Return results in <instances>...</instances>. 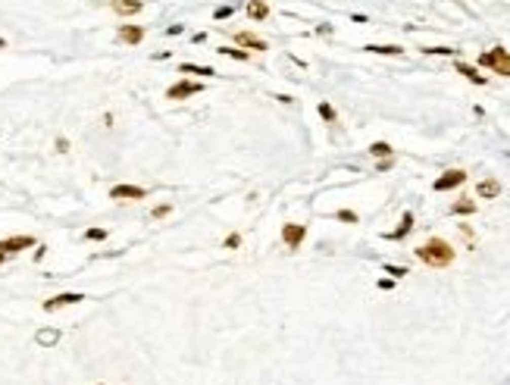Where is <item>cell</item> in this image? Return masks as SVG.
<instances>
[{"label": "cell", "instance_id": "6da1fadb", "mask_svg": "<svg viewBox=\"0 0 510 385\" xmlns=\"http://www.w3.org/2000/svg\"><path fill=\"white\" fill-rule=\"evenodd\" d=\"M413 254H416L420 263H426L432 269H445V266L454 263V257H457V251H454L451 241H445V238H429V241H423Z\"/></svg>", "mask_w": 510, "mask_h": 385}, {"label": "cell", "instance_id": "7a4b0ae2", "mask_svg": "<svg viewBox=\"0 0 510 385\" xmlns=\"http://www.w3.org/2000/svg\"><path fill=\"white\" fill-rule=\"evenodd\" d=\"M479 66L491 69V72L501 76V79H510V50H504V47L482 50V53H479Z\"/></svg>", "mask_w": 510, "mask_h": 385}, {"label": "cell", "instance_id": "3957f363", "mask_svg": "<svg viewBox=\"0 0 510 385\" xmlns=\"http://www.w3.org/2000/svg\"><path fill=\"white\" fill-rule=\"evenodd\" d=\"M204 91V85L200 82H191V79H178L175 85L166 88V100H188L191 94H200Z\"/></svg>", "mask_w": 510, "mask_h": 385}, {"label": "cell", "instance_id": "277c9868", "mask_svg": "<svg viewBox=\"0 0 510 385\" xmlns=\"http://www.w3.org/2000/svg\"><path fill=\"white\" fill-rule=\"evenodd\" d=\"M304 238H307V226H301V223H285L282 226V241H285L288 251H298L304 244Z\"/></svg>", "mask_w": 510, "mask_h": 385}, {"label": "cell", "instance_id": "5b68a950", "mask_svg": "<svg viewBox=\"0 0 510 385\" xmlns=\"http://www.w3.org/2000/svg\"><path fill=\"white\" fill-rule=\"evenodd\" d=\"M34 244H38V241H34L31 235H13V238H4V241H0V254L13 257V254H19V251L34 248Z\"/></svg>", "mask_w": 510, "mask_h": 385}, {"label": "cell", "instance_id": "8992f818", "mask_svg": "<svg viewBox=\"0 0 510 385\" xmlns=\"http://www.w3.org/2000/svg\"><path fill=\"white\" fill-rule=\"evenodd\" d=\"M466 182V172L463 169H448V172H442L439 179L432 182V188L435 191H451V188H460Z\"/></svg>", "mask_w": 510, "mask_h": 385}, {"label": "cell", "instance_id": "52a82bcc", "mask_svg": "<svg viewBox=\"0 0 510 385\" xmlns=\"http://www.w3.org/2000/svg\"><path fill=\"white\" fill-rule=\"evenodd\" d=\"M82 301H85L82 291H63V295H53V298H47V301H44V313H53V310H60V307L82 304Z\"/></svg>", "mask_w": 510, "mask_h": 385}, {"label": "cell", "instance_id": "ba28073f", "mask_svg": "<svg viewBox=\"0 0 510 385\" xmlns=\"http://www.w3.org/2000/svg\"><path fill=\"white\" fill-rule=\"evenodd\" d=\"M148 197V188L138 185H113L110 188V200H144Z\"/></svg>", "mask_w": 510, "mask_h": 385}, {"label": "cell", "instance_id": "9c48e42d", "mask_svg": "<svg viewBox=\"0 0 510 385\" xmlns=\"http://www.w3.org/2000/svg\"><path fill=\"white\" fill-rule=\"evenodd\" d=\"M110 10H113L116 16H122V19H129V16H138V13L144 10V0H113Z\"/></svg>", "mask_w": 510, "mask_h": 385}, {"label": "cell", "instance_id": "30bf717a", "mask_svg": "<svg viewBox=\"0 0 510 385\" xmlns=\"http://www.w3.org/2000/svg\"><path fill=\"white\" fill-rule=\"evenodd\" d=\"M144 34H148V28H144V25H119V34H116V38L122 41V44H141L144 41Z\"/></svg>", "mask_w": 510, "mask_h": 385}, {"label": "cell", "instance_id": "8fae6325", "mask_svg": "<svg viewBox=\"0 0 510 385\" xmlns=\"http://www.w3.org/2000/svg\"><path fill=\"white\" fill-rule=\"evenodd\" d=\"M235 44L238 47H244V50H269V44L263 41V38H257V34H250V31H235Z\"/></svg>", "mask_w": 510, "mask_h": 385}, {"label": "cell", "instance_id": "7c38bea8", "mask_svg": "<svg viewBox=\"0 0 510 385\" xmlns=\"http://www.w3.org/2000/svg\"><path fill=\"white\" fill-rule=\"evenodd\" d=\"M244 13H247L250 22H263V19H269V4L266 0H247Z\"/></svg>", "mask_w": 510, "mask_h": 385}, {"label": "cell", "instance_id": "4fadbf2b", "mask_svg": "<svg viewBox=\"0 0 510 385\" xmlns=\"http://www.w3.org/2000/svg\"><path fill=\"white\" fill-rule=\"evenodd\" d=\"M410 229H413V213L407 210L404 216H400L397 229H394V232H385V238H388V241H400V238H407V235H410Z\"/></svg>", "mask_w": 510, "mask_h": 385}, {"label": "cell", "instance_id": "5bb4252c", "mask_svg": "<svg viewBox=\"0 0 510 385\" xmlns=\"http://www.w3.org/2000/svg\"><path fill=\"white\" fill-rule=\"evenodd\" d=\"M454 69H457L466 82H472V85H488V79H485V76H479V69H476V66H469V63H463V60L454 63Z\"/></svg>", "mask_w": 510, "mask_h": 385}, {"label": "cell", "instance_id": "9a60e30c", "mask_svg": "<svg viewBox=\"0 0 510 385\" xmlns=\"http://www.w3.org/2000/svg\"><path fill=\"white\" fill-rule=\"evenodd\" d=\"M363 50H367V53H379V57H400V53H404L400 44H367Z\"/></svg>", "mask_w": 510, "mask_h": 385}, {"label": "cell", "instance_id": "2e32d148", "mask_svg": "<svg viewBox=\"0 0 510 385\" xmlns=\"http://www.w3.org/2000/svg\"><path fill=\"white\" fill-rule=\"evenodd\" d=\"M476 194L485 197V200L498 197V194H501V182H498V179H485V182H479V185H476Z\"/></svg>", "mask_w": 510, "mask_h": 385}, {"label": "cell", "instance_id": "e0dca14e", "mask_svg": "<svg viewBox=\"0 0 510 385\" xmlns=\"http://www.w3.org/2000/svg\"><path fill=\"white\" fill-rule=\"evenodd\" d=\"M178 72H181V76H204V79L216 76V69H210V66H197V63H181Z\"/></svg>", "mask_w": 510, "mask_h": 385}, {"label": "cell", "instance_id": "ac0fdd59", "mask_svg": "<svg viewBox=\"0 0 510 385\" xmlns=\"http://www.w3.org/2000/svg\"><path fill=\"white\" fill-rule=\"evenodd\" d=\"M216 53H223V57H232V60H241V63L250 60V50H244V47H232V44L216 47Z\"/></svg>", "mask_w": 510, "mask_h": 385}, {"label": "cell", "instance_id": "d6986e66", "mask_svg": "<svg viewBox=\"0 0 510 385\" xmlns=\"http://www.w3.org/2000/svg\"><path fill=\"white\" fill-rule=\"evenodd\" d=\"M451 213H454V216H469V213H476V200L460 197L457 204H451Z\"/></svg>", "mask_w": 510, "mask_h": 385}, {"label": "cell", "instance_id": "ffe728a7", "mask_svg": "<svg viewBox=\"0 0 510 385\" xmlns=\"http://www.w3.org/2000/svg\"><path fill=\"white\" fill-rule=\"evenodd\" d=\"M34 341H38L41 347H50V344H57V341H60V329H41V332L34 335Z\"/></svg>", "mask_w": 510, "mask_h": 385}, {"label": "cell", "instance_id": "44dd1931", "mask_svg": "<svg viewBox=\"0 0 510 385\" xmlns=\"http://www.w3.org/2000/svg\"><path fill=\"white\" fill-rule=\"evenodd\" d=\"M370 154H373V157H379V160L394 157V151H391V144H388V141H373V144H370Z\"/></svg>", "mask_w": 510, "mask_h": 385}, {"label": "cell", "instance_id": "7402d4cb", "mask_svg": "<svg viewBox=\"0 0 510 385\" xmlns=\"http://www.w3.org/2000/svg\"><path fill=\"white\" fill-rule=\"evenodd\" d=\"M319 116H322L325 122H332V125L338 122V113H335V107H332L329 100H322V103H319Z\"/></svg>", "mask_w": 510, "mask_h": 385}, {"label": "cell", "instance_id": "603a6c76", "mask_svg": "<svg viewBox=\"0 0 510 385\" xmlns=\"http://www.w3.org/2000/svg\"><path fill=\"white\" fill-rule=\"evenodd\" d=\"M423 53H429V57H454L457 50H454V47H426Z\"/></svg>", "mask_w": 510, "mask_h": 385}, {"label": "cell", "instance_id": "cb8c5ba5", "mask_svg": "<svg viewBox=\"0 0 510 385\" xmlns=\"http://www.w3.org/2000/svg\"><path fill=\"white\" fill-rule=\"evenodd\" d=\"M335 219H338V223H351V226H354L360 216H357L354 210H338V213H335Z\"/></svg>", "mask_w": 510, "mask_h": 385}, {"label": "cell", "instance_id": "d4e9b609", "mask_svg": "<svg viewBox=\"0 0 510 385\" xmlns=\"http://www.w3.org/2000/svg\"><path fill=\"white\" fill-rule=\"evenodd\" d=\"M106 235H110L106 229H88V232H85V238H88V241H103Z\"/></svg>", "mask_w": 510, "mask_h": 385}, {"label": "cell", "instance_id": "484cf974", "mask_svg": "<svg viewBox=\"0 0 510 385\" xmlns=\"http://www.w3.org/2000/svg\"><path fill=\"white\" fill-rule=\"evenodd\" d=\"M169 213H172V204H157V207L151 210L154 219H163V216H169Z\"/></svg>", "mask_w": 510, "mask_h": 385}, {"label": "cell", "instance_id": "4316f807", "mask_svg": "<svg viewBox=\"0 0 510 385\" xmlns=\"http://www.w3.org/2000/svg\"><path fill=\"white\" fill-rule=\"evenodd\" d=\"M385 272H388V276H394V279H400V276H407V266H385Z\"/></svg>", "mask_w": 510, "mask_h": 385}, {"label": "cell", "instance_id": "83f0119b", "mask_svg": "<svg viewBox=\"0 0 510 385\" xmlns=\"http://www.w3.org/2000/svg\"><path fill=\"white\" fill-rule=\"evenodd\" d=\"M238 244H241V235H238V232H232V235L226 238V248L232 251V248H238Z\"/></svg>", "mask_w": 510, "mask_h": 385}, {"label": "cell", "instance_id": "f1b7e54d", "mask_svg": "<svg viewBox=\"0 0 510 385\" xmlns=\"http://www.w3.org/2000/svg\"><path fill=\"white\" fill-rule=\"evenodd\" d=\"M391 166H394V157H385V160H379V166H376V169H379V172H388Z\"/></svg>", "mask_w": 510, "mask_h": 385}, {"label": "cell", "instance_id": "f546056e", "mask_svg": "<svg viewBox=\"0 0 510 385\" xmlns=\"http://www.w3.org/2000/svg\"><path fill=\"white\" fill-rule=\"evenodd\" d=\"M229 16H232V7H220V10H216V19H229Z\"/></svg>", "mask_w": 510, "mask_h": 385}, {"label": "cell", "instance_id": "4dcf8cb0", "mask_svg": "<svg viewBox=\"0 0 510 385\" xmlns=\"http://www.w3.org/2000/svg\"><path fill=\"white\" fill-rule=\"evenodd\" d=\"M44 254H47V248H44V244H38V251H34V263H41V260H44Z\"/></svg>", "mask_w": 510, "mask_h": 385}, {"label": "cell", "instance_id": "1f68e13d", "mask_svg": "<svg viewBox=\"0 0 510 385\" xmlns=\"http://www.w3.org/2000/svg\"><path fill=\"white\" fill-rule=\"evenodd\" d=\"M57 151H60V154L69 151V141H66V138H57Z\"/></svg>", "mask_w": 510, "mask_h": 385}, {"label": "cell", "instance_id": "d6a6232c", "mask_svg": "<svg viewBox=\"0 0 510 385\" xmlns=\"http://www.w3.org/2000/svg\"><path fill=\"white\" fill-rule=\"evenodd\" d=\"M379 288H382V291H388V288H394V279H379Z\"/></svg>", "mask_w": 510, "mask_h": 385}, {"label": "cell", "instance_id": "836d02e7", "mask_svg": "<svg viewBox=\"0 0 510 385\" xmlns=\"http://www.w3.org/2000/svg\"><path fill=\"white\" fill-rule=\"evenodd\" d=\"M4 260H7V254H0V266H4Z\"/></svg>", "mask_w": 510, "mask_h": 385}, {"label": "cell", "instance_id": "e575fe53", "mask_svg": "<svg viewBox=\"0 0 510 385\" xmlns=\"http://www.w3.org/2000/svg\"><path fill=\"white\" fill-rule=\"evenodd\" d=\"M0 47H7V41H4V38H0Z\"/></svg>", "mask_w": 510, "mask_h": 385}, {"label": "cell", "instance_id": "d590c367", "mask_svg": "<svg viewBox=\"0 0 510 385\" xmlns=\"http://www.w3.org/2000/svg\"><path fill=\"white\" fill-rule=\"evenodd\" d=\"M100 385H106V382H100Z\"/></svg>", "mask_w": 510, "mask_h": 385}]
</instances>
